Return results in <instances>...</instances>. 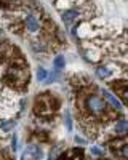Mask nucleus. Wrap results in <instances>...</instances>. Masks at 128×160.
Masks as SVG:
<instances>
[{"label":"nucleus","instance_id":"nucleus-11","mask_svg":"<svg viewBox=\"0 0 128 160\" xmlns=\"http://www.w3.org/2000/svg\"><path fill=\"white\" fill-rule=\"evenodd\" d=\"M64 64H66V62H64V58L62 56H56L55 58V69H56V72L64 68Z\"/></svg>","mask_w":128,"mask_h":160},{"label":"nucleus","instance_id":"nucleus-14","mask_svg":"<svg viewBox=\"0 0 128 160\" xmlns=\"http://www.w3.org/2000/svg\"><path fill=\"white\" fill-rule=\"evenodd\" d=\"M11 149H13V151L18 149V138H16V136H13V139H11Z\"/></svg>","mask_w":128,"mask_h":160},{"label":"nucleus","instance_id":"nucleus-3","mask_svg":"<svg viewBox=\"0 0 128 160\" xmlns=\"http://www.w3.org/2000/svg\"><path fill=\"white\" fill-rule=\"evenodd\" d=\"M35 111H37V114H42V115L51 114V112L55 111L53 99H51L50 96H40V98H37V101H35Z\"/></svg>","mask_w":128,"mask_h":160},{"label":"nucleus","instance_id":"nucleus-7","mask_svg":"<svg viewBox=\"0 0 128 160\" xmlns=\"http://www.w3.org/2000/svg\"><path fill=\"white\" fill-rule=\"evenodd\" d=\"M104 98L111 102V106L112 108H115V109H122V102L117 99V96H114L112 93H109V91H104Z\"/></svg>","mask_w":128,"mask_h":160},{"label":"nucleus","instance_id":"nucleus-15","mask_svg":"<svg viewBox=\"0 0 128 160\" xmlns=\"http://www.w3.org/2000/svg\"><path fill=\"white\" fill-rule=\"evenodd\" d=\"M91 154H95V155H101V151H99L98 148H91Z\"/></svg>","mask_w":128,"mask_h":160},{"label":"nucleus","instance_id":"nucleus-16","mask_svg":"<svg viewBox=\"0 0 128 160\" xmlns=\"http://www.w3.org/2000/svg\"><path fill=\"white\" fill-rule=\"evenodd\" d=\"M75 142H80V144H85V139L80 138V136H75Z\"/></svg>","mask_w":128,"mask_h":160},{"label":"nucleus","instance_id":"nucleus-1","mask_svg":"<svg viewBox=\"0 0 128 160\" xmlns=\"http://www.w3.org/2000/svg\"><path fill=\"white\" fill-rule=\"evenodd\" d=\"M85 106H86L88 112L91 114V115H96V117H99V115H102V114L106 112V102L102 101L99 96H95V95L86 98Z\"/></svg>","mask_w":128,"mask_h":160},{"label":"nucleus","instance_id":"nucleus-12","mask_svg":"<svg viewBox=\"0 0 128 160\" xmlns=\"http://www.w3.org/2000/svg\"><path fill=\"white\" fill-rule=\"evenodd\" d=\"M47 71L43 69V68H38V71H37V80H38V82H42V80H45L47 78Z\"/></svg>","mask_w":128,"mask_h":160},{"label":"nucleus","instance_id":"nucleus-17","mask_svg":"<svg viewBox=\"0 0 128 160\" xmlns=\"http://www.w3.org/2000/svg\"><path fill=\"white\" fill-rule=\"evenodd\" d=\"M0 34H2V31H0Z\"/></svg>","mask_w":128,"mask_h":160},{"label":"nucleus","instance_id":"nucleus-2","mask_svg":"<svg viewBox=\"0 0 128 160\" xmlns=\"http://www.w3.org/2000/svg\"><path fill=\"white\" fill-rule=\"evenodd\" d=\"M8 78L10 82H13L18 87H22L29 78V72L26 71V68H11L8 72Z\"/></svg>","mask_w":128,"mask_h":160},{"label":"nucleus","instance_id":"nucleus-10","mask_svg":"<svg viewBox=\"0 0 128 160\" xmlns=\"http://www.w3.org/2000/svg\"><path fill=\"white\" fill-rule=\"evenodd\" d=\"M111 74H112V72H111L109 68H98V69H96V75H98L99 78H107Z\"/></svg>","mask_w":128,"mask_h":160},{"label":"nucleus","instance_id":"nucleus-9","mask_svg":"<svg viewBox=\"0 0 128 160\" xmlns=\"http://www.w3.org/2000/svg\"><path fill=\"white\" fill-rule=\"evenodd\" d=\"M15 125H16L15 120H3V122L0 123V128H2L3 133H8V131H11L13 128H15Z\"/></svg>","mask_w":128,"mask_h":160},{"label":"nucleus","instance_id":"nucleus-13","mask_svg":"<svg viewBox=\"0 0 128 160\" xmlns=\"http://www.w3.org/2000/svg\"><path fill=\"white\" fill-rule=\"evenodd\" d=\"M66 127H67L69 131L72 130V118H71V114H69V112L66 114Z\"/></svg>","mask_w":128,"mask_h":160},{"label":"nucleus","instance_id":"nucleus-8","mask_svg":"<svg viewBox=\"0 0 128 160\" xmlns=\"http://www.w3.org/2000/svg\"><path fill=\"white\" fill-rule=\"evenodd\" d=\"M26 26H27V29H29L31 32H37V31H38V21H37L32 15H29L27 18H26Z\"/></svg>","mask_w":128,"mask_h":160},{"label":"nucleus","instance_id":"nucleus-5","mask_svg":"<svg viewBox=\"0 0 128 160\" xmlns=\"http://www.w3.org/2000/svg\"><path fill=\"white\" fill-rule=\"evenodd\" d=\"M77 18H79V10H67V11L62 13V21L66 22L67 26H69L74 19H77Z\"/></svg>","mask_w":128,"mask_h":160},{"label":"nucleus","instance_id":"nucleus-4","mask_svg":"<svg viewBox=\"0 0 128 160\" xmlns=\"http://www.w3.org/2000/svg\"><path fill=\"white\" fill-rule=\"evenodd\" d=\"M42 151H40V148L38 146H29L27 149L24 151V154H22V160H29L31 157L34 158V160H40L42 158Z\"/></svg>","mask_w":128,"mask_h":160},{"label":"nucleus","instance_id":"nucleus-6","mask_svg":"<svg viewBox=\"0 0 128 160\" xmlns=\"http://www.w3.org/2000/svg\"><path fill=\"white\" fill-rule=\"evenodd\" d=\"M114 130H115V133H117V135H125L126 130H128L126 120H125V118L117 120V122H115V125H114Z\"/></svg>","mask_w":128,"mask_h":160}]
</instances>
